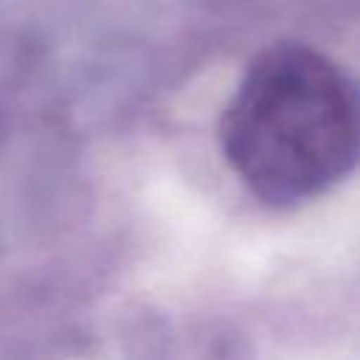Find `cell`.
Returning a JSON list of instances; mask_svg holds the SVG:
<instances>
[{"mask_svg":"<svg viewBox=\"0 0 360 360\" xmlns=\"http://www.w3.org/2000/svg\"><path fill=\"white\" fill-rule=\"evenodd\" d=\"M219 149L262 202L315 200L360 163V84L312 45H267L222 110Z\"/></svg>","mask_w":360,"mask_h":360,"instance_id":"1","label":"cell"}]
</instances>
